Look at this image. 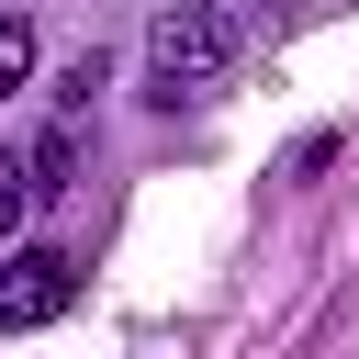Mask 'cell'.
Instances as JSON below:
<instances>
[{
	"instance_id": "obj_4",
	"label": "cell",
	"mask_w": 359,
	"mask_h": 359,
	"mask_svg": "<svg viewBox=\"0 0 359 359\" xmlns=\"http://www.w3.org/2000/svg\"><path fill=\"white\" fill-rule=\"evenodd\" d=\"M22 79H34V22H22V11H0V101H11Z\"/></svg>"
},
{
	"instance_id": "obj_2",
	"label": "cell",
	"mask_w": 359,
	"mask_h": 359,
	"mask_svg": "<svg viewBox=\"0 0 359 359\" xmlns=\"http://www.w3.org/2000/svg\"><path fill=\"white\" fill-rule=\"evenodd\" d=\"M79 303V258L67 247H11L0 258V337H34Z\"/></svg>"
},
{
	"instance_id": "obj_3",
	"label": "cell",
	"mask_w": 359,
	"mask_h": 359,
	"mask_svg": "<svg viewBox=\"0 0 359 359\" xmlns=\"http://www.w3.org/2000/svg\"><path fill=\"white\" fill-rule=\"evenodd\" d=\"M22 180H34V202H45V191H79V135H67V123H45V135L22 146Z\"/></svg>"
},
{
	"instance_id": "obj_1",
	"label": "cell",
	"mask_w": 359,
	"mask_h": 359,
	"mask_svg": "<svg viewBox=\"0 0 359 359\" xmlns=\"http://www.w3.org/2000/svg\"><path fill=\"white\" fill-rule=\"evenodd\" d=\"M224 67H236V22H224L213 0H180V11H157V22H146V79H157V101L213 90Z\"/></svg>"
},
{
	"instance_id": "obj_6",
	"label": "cell",
	"mask_w": 359,
	"mask_h": 359,
	"mask_svg": "<svg viewBox=\"0 0 359 359\" xmlns=\"http://www.w3.org/2000/svg\"><path fill=\"white\" fill-rule=\"evenodd\" d=\"M101 79H112L101 56H67V67H56V101H67V112H90V90H101Z\"/></svg>"
},
{
	"instance_id": "obj_5",
	"label": "cell",
	"mask_w": 359,
	"mask_h": 359,
	"mask_svg": "<svg viewBox=\"0 0 359 359\" xmlns=\"http://www.w3.org/2000/svg\"><path fill=\"white\" fill-rule=\"evenodd\" d=\"M22 213H34V180H22V157H0V247L22 236Z\"/></svg>"
}]
</instances>
